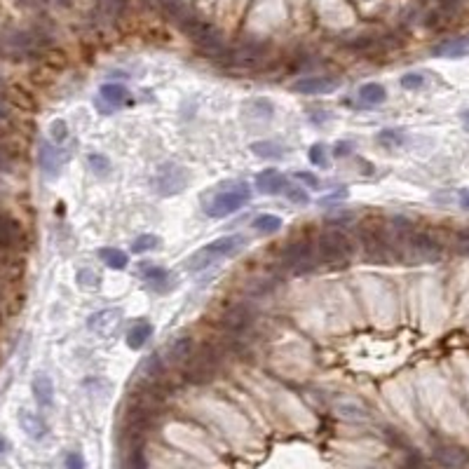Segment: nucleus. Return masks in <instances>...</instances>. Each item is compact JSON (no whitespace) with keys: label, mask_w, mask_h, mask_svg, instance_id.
I'll return each instance as SVG.
<instances>
[{"label":"nucleus","mask_w":469,"mask_h":469,"mask_svg":"<svg viewBox=\"0 0 469 469\" xmlns=\"http://www.w3.org/2000/svg\"><path fill=\"white\" fill-rule=\"evenodd\" d=\"M432 52H434V57H443V59H463V57H469V35L443 40V43L436 45Z\"/></svg>","instance_id":"nucleus-22"},{"label":"nucleus","mask_w":469,"mask_h":469,"mask_svg":"<svg viewBox=\"0 0 469 469\" xmlns=\"http://www.w3.org/2000/svg\"><path fill=\"white\" fill-rule=\"evenodd\" d=\"M251 228L258 230V233H263V235L280 233V230H282V219L275 216V214H260V216L253 219Z\"/></svg>","instance_id":"nucleus-28"},{"label":"nucleus","mask_w":469,"mask_h":469,"mask_svg":"<svg viewBox=\"0 0 469 469\" xmlns=\"http://www.w3.org/2000/svg\"><path fill=\"white\" fill-rule=\"evenodd\" d=\"M195 341L190 336H179L174 338L172 343L167 345L165 350V366L167 368H176V371H183L186 364L190 361V357L195 355Z\"/></svg>","instance_id":"nucleus-14"},{"label":"nucleus","mask_w":469,"mask_h":469,"mask_svg":"<svg viewBox=\"0 0 469 469\" xmlns=\"http://www.w3.org/2000/svg\"><path fill=\"white\" fill-rule=\"evenodd\" d=\"M352 148H355V145H352V141H338L336 148H333V155H336V158H348L350 153H352Z\"/></svg>","instance_id":"nucleus-44"},{"label":"nucleus","mask_w":469,"mask_h":469,"mask_svg":"<svg viewBox=\"0 0 469 469\" xmlns=\"http://www.w3.org/2000/svg\"><path fill=\"white\" fill-rule=\"evenodd\" d=\"M282 195L287 197L289 202H294V204H307V202H310V195H307V190L301 188V186H287Z\"/></svg>","instance_id":"nucleus-38"},{"label":"nucleus","mask_w":469,"mask_h":469,"mask_svg":"<svg viewBox=\"0 0 469 469\" xmlns=\"http://www.w3.org/2000/svg\"><path fill=\"white\" fill-rule=\"evenodd\" d=\"M458 199H460V206H463V209H469V188L460 190V193H458Z\"/></svg>","instance_id":"nucleus-46"},{"label":"nucleus","mask_w":469,"mask_h":469,"mask_svg":"<svg viewBox=\"0 0 469 469\" xmlns=\"http://www.w3.org/2000/svg\"><path fill=\"white\" fill-rule=\"evenodd\" d=\"M296 179L305 183L307 188H319V179L317 176H312L310 172H296Z\"/></svg>","instance_id":"nucleus-42"},{"label":"nucleus","mask_w":469,"mask_h":469,"mask_svg":"<svg viewBox=\"0 0 469 469\" xmlns=\"http://www.w3.org/2000/svg\"><path fill=\"white\" fill-rule=\"evenodd\" d=\"M120 319H122V310H118V307H109V310H99L92 314V317L87 319V329L92 333L111 336L115 329H118Z\"/></svg>","instance_id":"nucleus-18"},{"label":"nucleus","mask_w":469,"mask_h":469,"mask_svg":"<svg viewBox=\"0 0 469 469\" xmlns=\"http://www.w3.org/2000/svg\"><path fill=\"white\" fill-rule=\"evenodd\" d=\"M399 82H402L404 89H411V92L413 89H422V87H425V75H422V73H406Z\"/></svg>","instance_id":"nucleus-40"},{"label":"nucleus","mask_w":469,"mask_h":469,"mask_svg":"<svg viewBox=\"0 0 469 469\" xmlns=\"http://www.w3.org/2000/svg\"><path fill=\"white\" fill-rule=\"evenodd\" d=\"M150 336H153V324L148 319L134 321V326L127 331V348L129 350H141L143 345L150 341Z\"/></svg>","instance_id":"nucleus-24"},{"label":"nucleus","mask_w":469,"mask_h":469,"mask_svg":"<svg viewBox=\"0 0 469 469\" xmlns=\"http://www.w3.org/2000/svg\"><path fill=\"white\" fill-rule=\"evenodd\" d=\"M45 43H48L45 35L35 28L10 31V33L0 38V52H3V57L10 59H35L40 57Z\"/></svg>","instance_id":"nucleus-7"},{"label":"nucleus","mask_w":469,"mask_h":469,"mask_svg":"<svg viewBox=\"0 0 469 469\" xmlns=\"http://www.w3.org/2000/svg\"><path fill=\"white\" fill-rule=\"evenodd\" d=\"M10 118V106H7V99L0 94V122H7Z\"/></svg>","instance_id":"nucleus-45"},{"label":"nucleus","mask_w":469,"mask_h":469,"mask_svg":"<svg viewBox=\"0 0 469 469\" xmlns=\"http://www.w3.org/2000/svg\"><path fill=\"white\" fill-rule=\"evenodd\" d=\"M19 427L24 429V432H26L33 441H43L45 436H48V432H50L48 422H45L38 413L26 411V409L19 411Z\"/></svg>","instance_id":"nucleus-21"},{"label":"nucleus","mask_w":469,"mask_h":469,"mask_svg":"<svg viewBox=\"0 0 469 469\" xmlns=\"http://www.w3.org/2000/svg\"><path fill=\"white\" fill-rule=\"evenodd\" d=\"M460 120H463V127L469 132V111H463V113H460Z\"/></svg>","instance_id":"nucleus-48"},{"label":"nucleus","mask_w":469,"mask_h":469,"mask_svg":"<svg viewBox=\"0 0 469 469\" xmlns=\"http://www.w3.org/2000/svg\"><path fill=\"white\" fill-rule=\"evenodd\" d=\"M382 148H402V145L406 143V134L402 132V129H382V132L378 134V138H375Z\"/></svg>","instance_id":"nucleus-32"},{"label":"nucleus","mask_w":469,"mask_h":469,"mask_svg":"<svg viewBox=\"0 0 469 469\" xmlns=\"http://www.w3.org/2000/svg\"><path fill=\"white\" fill-rule=\"evenodd\" d=\"M432 460L439 469H469V451L453 441L436 443L432 451Z\"/></svg>","instance_id":"nucleus-13"},{"label":"nucleus","mask_w":469,"mask_h":469,"mask_svg":"<svg viewBox=\"0 0 469 469\" xmlns=\"http://www.w3.org/2000/svg\"><path fill=\"white\" fill-rule=\"evenodd\" d=\"M141 3H143V5H150V3H153V0H141Z\"/></svg>","instance_id":"nucleus-52"},{"label":"nucleus","mask_w":469,"mask_h":469,"mask_svg":"<svg viewBox=\"0 0 469 469\" xmlns=\"http://www.w3.org/2000/svg\"><path fill=\"white\" fill-rule=\"evenodd\" d=\"M75 282L80 284L84 289H94L99 284V275L92 270V267H80L78 275H75Z\"/></svg>","instance_id":"nucleus-39"},{"label":"nucleus","mask_w":469,"mask_h":469,"mask_svg":"<svg viewBox=\"0 0 469 469\" xmlns=\"http://www.w3.org/2000/svg\"><path fill=\"white\" fill-rule=\"evenodd\" d=\"M291 89L298 92V94H331L333 89H338V78H331V75H305V78L291 84Z\"/></svg>","instance_id":"nucleus-16"},{"label":"nucleus","mask_w":469,"mask_h":469,"mask_svg":"<svg viewBox=\"0 0 469 469\" xmlns=\"http://www.w3.org/2000/svg\"><path fill=\"white\" fill-rule=\"evenodd\" d=\"M38 165H40L48 179H55L61 172V165H64V153L52 141H40V145H38Z\"/></svg>","instance_id":"nucleus-17"},{"label":"nucleus","mask_w":469,"mask_h":469,"mask_svg":"<svg viewBox=\"0 0 469 469\" xmlns=\"http://www.w3.org/2000/svg\"><path fill=\"white\" fill-rule=\"evenodd\" d=\"M270 55V43L265 40H244L235 48H228L221 64L230 68H258Z\"/></svg>","instance_id":"nucleus-10"},{"label":"nucleus","mask_w":469,"mask_h":469,"mask_svg":"<svg viewBox=\"0 0 469 469\" xmlns=\"http://www.w3.org/2000/svg\"><path fill=\"white\" fill-rule=\"evenodd\" d=\"M253 326H256V310H253V305L249 303H235L223 310L221 319H219V329L228 338L233 336L235 338V348L237 352L240 350H247L249 343L247 336L253 331Z\"/></svg>","instance_id":"nucleus-5"},{"label":"nucleus","mask_w":469,"mask_h":469,"mask_svg":"<svg viewBox=\"0 0 469 469\" xmlns=\"http://www.w3.org/2000/svg\"><path fill=\"white\" fill-rule=\"evenodd\" d=\"M287 186H289V179L280 169H263V172L256 176V188H258V193H263V195H282Z\"/></svg>","instance_id":"nucleus-19"},{"label":"nucleus","mask_w":469,"mask_h":469,"mask_svg":"<svg viewBox=\"0 0 469 469\" xmlns=\"http://www.w3.org/2000/svg\"><path fill=\"white\" fill-rule=\"evenodd\" d=\"M96 111L104 113V115H111L113 111H118L120 106L129 104V89L125 84H118V82H106L101 89H99V96H96Z\"/></svg>","instance_id":"nucleus-15"},{"label":"nucleus","mask_w":469,"mask_h":469,"mask_svg":"<svg viewBox=\"0 0 469 469\" xmlns=\"http://www.w3.org/2000/svg\"><path fill=\"white\" fill-rule=\"evenodd\" d=\"M48 3H59V5H61V3H64V5H66V3H68V0H48Z\"/></svg>","instance_id":"nucleus-51"},{"label":"nucleus","mask_w":469,"mask_h":469,"mask_svg":"<svg viewBox=\"0 0 469 469\" xmlns=\"http://www.w3.org/2000/svg\"><path fill=\"white\" fill-rule=\"evenodd\" d=\"M249 199H251L249 183L228 181V183H221L219 188L206 190V195L202 197V206H204L206 216L223 219V216H230V214L240 211L242 206H247Z\"/></svg>","instance_id":"nucleus-1"},{"label":"nucleus","mask_w":469,"mask_h":469,"mask_svg":"<svg viewBox=\"0 0 469 469\" xmlns=\"http://www.w3.org/2000/svg\"><path fill=\"white\" fill-rule=\"evenodd\" d=\"M282 263L291 275H310L317 270L319 258H317V247L310 237H294L282 247Z\"/></svg>","instance_id":"nucleus-6"},{"label":"nucleus","mask_w":469,"mask_h":469,"mask_svg":"<svg viewBox=\"0 0 469 469\" xmlns=\"http://www.w3.org/2000/svg\"><path fill=\"white\" fill-rule=\"evenodd\" d=\"M336 415L341 420H348V422H366V420H371V411H368L366 406H361L359 402L336 404Z\"/></svg>","instance_id":"nucleus-25"},{"label":"nucleus","mask_w":469,"mask_h":469,"mask_svg":"<svg viewBox=\"0 0 469 469\" xmlns=\"http://www.w3.org/2000/svg\"><path fill=\"white\" fill-rule=\"evenodd\" d=\"M357 99H359L361 109H375V106L385 104L387 89L382 87V84H378V82H366V84H361V87H359Z\"/></svg>","instance_id":"nucleus-23"},{"label":"nucleus","mask_w":469,"mask_h":469,"mask_svg":"<svg viewBox=\"0 0 469 469\" xmlns=\"http://www.w3.org/2000/svg\"><path fill=\"white\" fill-rule=\"evenodd\" d=\"M244 244V237L242 235H226V237H219L209 244H204L202 249H197L193 256L186 260V267L190 272H199L204 267L214 265L216 260L226 258V256H233V253L240 251V247Z\"/></svg>","instance_id":"nucleus-8"},{"label":"nucleus","mask_w":469,"mask_h":469,"mask_svg":"<svg viewBox=\"0 0 469 469\" xmlns=\"http://www.w3.org/2000/svg\"><path fill=\"white\" fill-rule=\"evenodd\" d=\"M7 162H10V153H7V148L3 145V141H0V169L7 167Z\"/></svg>","instance_id":"nucleus-47"},{"label":"nucleus","mask_w":469,"mask_h":469,"mask_svg":"<svg viewBox=\"0 0 469 469\" xmlns=\"http://www.w3.org/2000/svg\"><path fill=\"white\" fill-rule=\"evenodd\" d=\"M314 247H317L319 265H326V267L350 265V260L355 258V253H357V244L352 242V237L345 233L343 228L321 230L317 235V240H314Z\"/></svg>","instance_id":"nucleus-3"},{"label":"nucleus","mask_w":469,"mask_h":469,"mask_svg":"<svg viewBox=\"0 0 469 469\" xmlns=\"http://www.w3.org/2000/svg\"><path fill=\"white\" fill-rule=\"evenodd\" d=\"M451 249L458 253V256L469 258V228H460L453 233L451 237Z\"/></svg>","instance_id":"nucleus-33"},{"label":"nucleus","mask_w":469,"mask_h":469,"mask_svg":"<svg viewBox=\"0 0 469 469\" xmlns=\"http://www.w3.org/2000/svg\"><path fill=\"white\" fill-rule=\"evenodd\" d=\"M443 253V244L439 242V237L429 230H420L413 228L409 237L404 242V251H402V260H422V263H434L439 260Z\"/></svg>","instance_id":"nucleus-9"},{"label":"nucleus","mask_w":469,"mask_h":469,"mask_svg":"<svg viewBox=\"0 0 469 469\" xmlns=\"http://www.w3.org/2000/svg\"><path fill=\"white\" fill-rule=\"evenodd\" d=\"M162 240L158 235H138L136 240L132 242V251L134 253H145V251H155Z\"/></svg>","instance_id":"nucleus-36"},{"label":"nucleus","mask_w":469,"mask_h":469,"mask_svg":"<svg viewBox=\"0 0 469 469\" xmlns=\"http://www.w3.org/2000/svg\"><path fill=\"white\" fill-rule=\"evenodd\" d=\"M223 364H226V355H223V350L219 345L204 343L195 348V355L190 357L181 375L188 382H193V385H206V382L219 378L223 371Z\"/></svg>","instance_id":"nucleus-4"},{"label":"nucleus","mask_w":469,"mask_h":469,"mask_svg":"<svg viewBox=\"0 0 469 469\" xmlns=\"http://www.w3.org/2000/svg\"><path fill=\"white\" fill-rule=\"evenodd\" d=\"M87 167L92 169V174H96V176L111 174V169H113L111 160L106 158V155H101V153H89V155H87Z\"/></svg>","instance_id":"nucleus-34"},{"label":"nucleus","mask_w":469,"mask_h":469,"mask_svg":"<svg viewBox=\"0 0 469 469\" xmlns=\"http://www.w3.org/2000/svg\"><path fill=\"white\" fill-rule=\"evenodd\" d=\"M348 188H338V190H333V193H329V195H321L319 197V206H331V204H338V202H343V199H348Z\"/></svg>","instance_id":"nucleus-41"},{"label":"nucleus","mask_w":469,"mask_h":469,"mask_svg":"<svg viewBox=\"0 0 469 469\" xmlns=\"http://www.w3.org/2000/svg\"><path fill=\"white\" fill-rule=\"evenodd\" d=\"M66 469H84V460L80 453H68L66 456Z\"/></svg>","instance_id":"nucleus-43"},{"label":"nucleus","mask_w":469,"mask_h":469,"mask_svg":"<svg viewBox=\"0 0 469 469\" xmlns=\"http://www.w3.org/2000/svg\"><path fill=\"white\" fill-rule=\"evenodd\" d=\"M31 392H33V399L40 409H52V404H55V382H52L48 373L33 375V380H31Z\"/></svg>","instance_id":"nucleus-20"},{"label":"nucleus","mask_w":469,"mask_h":469,"mask_svg":"<svg viewBox=\"0 0 469 469\" xmlns=\"http://www.w3.org/2000/svg\"><path fill=\"white\" fill-rule=\"evenodd\" d=\"M99 258L104 260L106 267L111 270H125L127 263H129V256L122 249H115V247H104L99 249Z\"/></svg>","instance_id":"nucleus-26"},{"label":"nucleus","mask_w":469,"mask_h":469,"mask_svg":"<svg viewBox=\"0 0 469 469\" xmlns=\"http://www.w3.org/2000/svg\"><path fill=\"white\" fill-rule=\"evenodd\" d=\"M99 12L106 21H120L127 12V0H99Z\"/></svg>","instance_id":"nucleus-27"},{"label":"nucleus","mask_w":469,"mask_h":469,"mask_svg":"<svg viewBox=\"0 0 469 469\" xmlns=\"http://www.w3.org/2000/svg\"><path fill=\"white\" fill-rule=\"evenodd\" d=\"M251 153L253 155H258V158L277 160V158L284 155V145L277 143V141H256V143H251Z\"/></svg>","instance_id":"nucleus-31"},{"label":"nucleus","mask_w":469,"mask_h":469,"mask_svg":"<svg viewBox=\"0 0 469 469\" xmlns=\"http://www.w3.org/2000/svg\"><path fill=\"white\" fill-rule=\"evenodd\" d=\"M244 111L249 113V118H258V120H270L272 113H275V106L270 101H265V99H253L247 106H244Z\"/></svg>","instance_id":"nucleus-30"},{"label":"nucleus","mask_w":469,"mask_h":469,"mask_svg":"<svg viewBox=\"0 0 469 469\" xmlns=\"http://www.w3.org/2000/svg\"><path fill=\"white\" fill-rule=\"evenodd\" d=\"M5 314V294H3V287H0V319Z\"/></svg>","instance_id":"nucleus-49"},{"label":"nucleus","mask_w":469,"mask_h":469,"mask_svg":"<svg viewBox=\"0 0 469 469\" xmlns=\"http://www.w3.org/2000/svg\"><path fill=\"white\" fill-rule=\"evenodd\" d=\"M190 186V174L186 167L176 162H165L158 167V174L153 179V188L160 197H172L183 193Z\"/></svg>","instance_id":"nucleus-11"},{"label":"nucleus","mask_w":469,"mask_h":469,"mask_svg":"<svg viewBox=\"0 0 469 469\" xmlns=\"http://www.w3.org/2000/svg\"><path fill=\"white\" fill-rule=\"evenodd\" d=\"M7 451H10V443H7L5 436L0 434V453H7Z\"/></svg>","instance_id":"nucleus-50"},{"label":"nucleus","mask_w":469,"mask_h":469,"mask_svg":"<svg viewBox=\"0 0 469 469\" xmlns=\"http://www.w3.org/2000/svg\"><path fill=\"white\" fill-rule=\"evenodd\" d=\"M24 247V230L17 219L0 214V263L10 260Z\"/></svg>","instance_id":"nucleus-12"},{"label":"nucleus","mask_w":469,"mask_h":469,"mask_svg":"<svg viewBox=\"0 0 469 469\" xmlns=\"http://www.w3.org/2000/svg\"><path fill=\"white\" fill-rule=\"evenodd\" d=\"M136 275L141 277V280L148 282V284H155L160 280H165V277H169L165 267H160L155 263H148V260H143V263L136 265Z\"/></svg>","instance_id":"nucleus-29"},{"label":"nucleus","mask_w":469,"mask_h":469,"mask_svg":"<svg viewBox=\"0 0 469 469\" xmlns=\"http://www.w3.org/2000/svg\"><path fill=\"white\" fill-rule=\"evenodd\" d=\"M310 162L314 165V167H329V150H326V145L324 143H314V145H310Z\"/></svg>","instance_id":"nucleus-37"},{"label":"nucleus","mask_w":469,"mask_h":469,"mask_svg":"<svg viewBox=\"0 0 469 469\" xmlns=\"http://www.w3.org/2000/svg\"><path fill=\"white\" fill-rule=\"evenodd\" d=\"M48 134H50V141L55 143V145L66 143V138L71 136V132H68V122H66V120H61V118L52 120V122H50Z\"/></svg>","instance_id":"nucleus-35"},{"label":"nucleus","mask_w":469,"mask_h":469,"mask_svg":"<svg viewBox=\"0 0 469 469\" xmlns=\"http://www.w3.org/2000/svg\"><path fill=\"white\" fill-rule=\"evenodd\" d=\"M357 249L361 258L371 265H387L394 263V251H392L385 221H366L357 230Z\"/></svg>","instance_id":"nucleus-2"}]
</instances>
